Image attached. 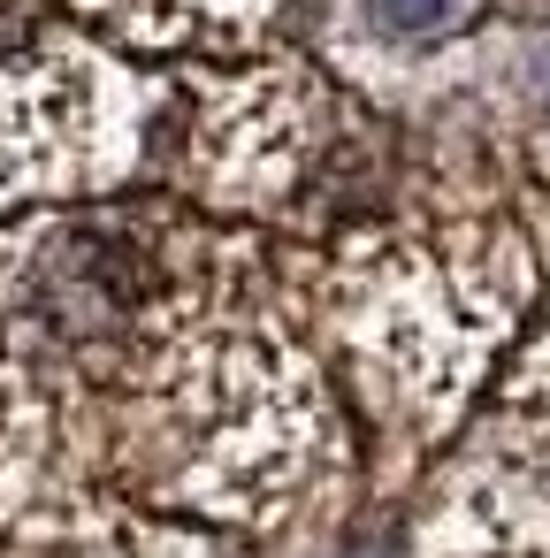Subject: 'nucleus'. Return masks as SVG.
<instances>
[{"mask_svg":"<svg viewBox=\"0 0 550 558\" xmlns=\"http://www.w3.org/2000/svg\"><path fill=\"white\" fill-rule=\"evenodd\" d=\"M0 360L108 505L237 558L352 466L291 245L161 184L0 222Z\"/></svg>","mask_w":550,"mask_h":558,"instance_id":"obj_1","label":"nucleus"},{"mask_svg":"<svg viewBox=\"0 0 550 558\" xmlns=\"http://www.w3.org/2000/svg\"><path fill=\"white\" fill-rule=\"evenodd\" d=\"M504 405H527V413H542V421H550V344H542V352H535V360L512 375Z\"/></svg>","mask_w":550,"mask_h":558,"instance_id":"obj_5","label":"nucleus"},{"mask_svg":"<svg viewBox=\"0 0 550 558\" xmlns=\"http://www.w3.org/2000/svg\"><path fill=\"white\" fill-rule=\"evenodd\" d=\"M47 9L138 70H222L276 47L291 0H47Z\"/></svg>","mask_w":550,"mask_h":558,"instance_id":"obj_4","label":"nucleus"},{"mask_svg":"<svg viewBox=\"0 0 550 558\" xmlns=\"http://www.w3.org/2000/svg\"><path fill=\"white\" fill-rule=\"evenodd\" d=\"M176 70H138L62 24L47 0H0V222L154 184Z\"/></svg>","mask_w":550,"mask_h":558,"instance_id":"obj_2","label":"nucleus"},{"mask_svg":"<svg viewBox=\"0 0 550 558\" xmlns=\"http://www.w3.org/2000/svg\"><path fill=\"white\" fill-rule=\"evenodd\" d=\"M0 558H237L108 505L54 444L39 398L0 360Z\"/></svg>","mask_w":550,"mask_h":558,"instance_id":"obj_3","label":"nucleus"}]
</instances>
